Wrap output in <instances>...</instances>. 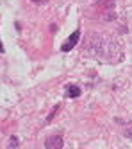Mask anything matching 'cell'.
<instances>
[{
  "label": "cell",
  "instance_id": "8992f818",
  "mask_svg": "<svg viewBox=\"0 0 132 149\" xmlns=\"http://www.w3.org/2000/svg\"><path fill=\"white\" fill-rule=\"evenodd\" d=\"M32 2H36V4H43V2H47V0H32Z\"/></svg>",
  "mask_w": 132,
  "mask_h": 149
},
{
  "label": "cell",
  "instance_id": "7a4b0ae2",
  "mask_svg": "<svg viewBox=\"0 0 132 149\" xmlns=\"http://www.w3.org/2000/svg\"><path fill=\"white\" fill-rule=\"evenodd\" d=\"M63 146H64V140H63L61 135H52V136H48L45 140V147L47 149H63Z\"/></svg>",
  "mask_w": 132,
  "mask_h": 149
},
{
  "label": "cell",
  "instance_id": "3957f363",
  "mask_svg": "<svg viewBox=\"0 0 132 149\" xmlns=\"http://www.w3.org/2000/svg\"><path fill=\"white\" fill-rule=\"evenodd\" d=\"M64 95H66V97H70V99H75V97H79V95H80V88L77 86V84H66Z\"/></svg>",
  "mask_w": 132,
  "mask_h": 149
},
{
  "label": "cell",
  "instance_id": "6da1fadb",
  "mask_svg": "<svg viewBox=\"0 0 132 149\" xmlns=\"http://www.w3.org/2000/svg\"><path fill=\"white\" fill-rule=\"evenodd\" d=\"M79 38H80V31L77 29V31H73V33L68 36V40H66L64 43H63L61 50H63V52H70V50H72L75 45H77V41H79Z\"/></svg>",
  "mask_w": 132,
  "mask_h": 149
},
{
  "label": "cell",
  "instance_id": "5b68a950",
  "mask_svg": "<svg viewBox=\"0 0 132 149\" xmlns=\"http://www.w3.org/2000/svg\"><path fill=\"white\" fill-rule=\"evenodd\" d=\"M16 142H18V138L16 136H11V149H16Z\"/></svg>",
  "mask_w": 132,
  "mask_h": 149
},
{
  "label": "cell",
  "instance_id": "52a82bcc",
  "mask_svg": "<svg viewBox=\"0 0 132 149\" xmlns=\"http://www.w3.org/2000/svg\"><path fill=\"white\" fill-rule=\"evenodd\" d=\"M0 52H4V45H2V41H0Z\"/></svg>",
  "mask_w": 132,
  "mask_h": 149
},
{
  "label": "cell",
  "instance_id": "277c9868",
  "mask_svg": "<svg viewBox=\"0 0 132 149\" xmlns=\"http://www.w3.org/2000/svg\"><path fill=\"white\" fill-rule=\"evenodd\" d=\"M57 110H59V106H54V110L50 111V115L47 117V120H45V122H50V120L54 119V115H56V111H57Z\"/></svg>",
  "mask_w": 132,
  "mask_h": 149
}]
</instances>
